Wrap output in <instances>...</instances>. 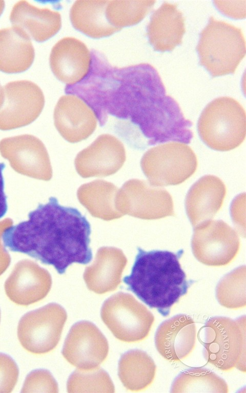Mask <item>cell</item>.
Segmentation results:
<instances>
[{
  "label": "cell",
  "instance_id": "35",
  "mask_svg": "<svg viewBox=\"0 0 246 393\" xmlns=\"http://www.w3.org/2000/svg\"><path fill=\"white\" fill-rule=\"evenodd\" d=\"M0 320H1V311H0Z\"/></svg>",
  "mask_w": 246,
  "mask_h": 393
},
{
  "label": "cell",
  "instance_id": "22",
  "mask_svg": "<svg viewBox=\"0 0 246 393\" xmlns=\"http://www.w3.org/2000/svg\"><path fill=\"white\" fill-rule=\"evenodd\" d=\"M35 57L30 37L16 27L0 29V71L6 73L23 72Z\"/></svg>",
  "mask_w": 246,
  "mask_h": 393
},
{
  "label": "cell",
  "instance_id": "10",
  "mask_svg": "<svg viewBox=\"0 0 246 393\" xmlns=\"http://www.w3.org/2000/svg\"><path fill=\"white\" fill-rule=\"evenodd\" d=\"M0 109V130H9L30 124L40 115L45 105L41 89L28 80L7 83Z\"/></svg>",
  "mask_w": 246,
  "mask_h": 393
},
{
  "label": "cell",
  "instance_id": "12",
  "mask_svg": "<svg viewBox=\"0 0 246 393\" xmlns=\"http://www.w3.org/2000/svg\"><path fill=\"white\" fill-rule=\"evenodd\" d=\"M108 351V341L98 328L91 322L81 321L71 327L61 353L71 365L88 369L98 367Z\"/></svg>",
  "mask_w": 246,
  "mask_h": 393
},
{
  "label": "cell",
  "instance_id": "14",
  "mask_svg": "<svg viewBox=\"0 0 246 393\" xmlns=\"http://www.w3.org/2000/svg\"><path fill=\"white\" fill-rule=\"evenodd\" d=\"M154 187L142 180H129L121 188V201L132 215L139 217L153 219L173 215L171 195L166 190Z\"/></svg>",
  "mask_w": 246,
  "mask_h": 393
},
{
  "label": "cell",
  "instance_id": "20",
  "mask_svg": "<svg viewBox=\"0 0 246 393\" xmlns=\"http://www.w3.org/2000/svg\"><path fill=\"white\" fill-rule=\"evenodd\" d=\"M184 19L177 5L165 2L151 16L147 35L154 50L172 51L182 42Z\"/></svg>",
  "mask_w": 246,
  "mask_h": 393
},
{
  "label": "cell",
  "instance_id": "13",
  "mask_svg": "<svg viewBox=\"0 0 246 393\" xmlns=\"http://www.w3.org/2000/svg\"><path fill=\"white\" fill-rule=\"evenodd\" d=\"M126 159L122 142L111 134H103L77 154L74 165L83 178L106 177L120 170Z\"/></svg>",
  "mask_w": 246,
  "mask_h": 393
},
{
  "label": "cell",
  "instance_id": "6",
  "mask_svg": "<svg viewBox=\"0 0 246 393\" xmlns=\"http://www.w3.org/2000/svg\"><path fill=\"white\" fill-rule=\"evenodd\" d=\"M197 164L193 150L186 143L175 141L149 149L140 161L141 170L153 187L183 182L195 172Z\"/></svg>",
  "mask_w": 246,
  "mask_h": 393
},
{
  "label": "cell",
  "instance_id": "16",
  "mask_svg": "<svg viewBox=\"0 0 246 393\" xmlns=\"http://www.w3.org/2000/svg\"><path fill=\"white\" fill-rule=\"evenodd\" d=\"M54 125L66 141L76 143L88 138L97 126V118L91 108L79 97L62 96L54 111Z\"/></svg>",
  "mask_w": 246,
  "mask_h": 393
},
{
  "label": "cell",
  "instance_id": "19",
  "mask_svg": "<svg viewBox=\"0 0 246 393\" xmlns=\"http://www.w3.org/2000/svg\"><path fill=\"white\" fill-rule=\"evenodd\" d=\"M10 20L16 27L38 42H45L60 29V13L49 8L37 7L26 1H20L12 8Z\"/></svg>",
  "mask_w": 246,
  "mask_h": 393
},
{
  "label": "cell",
  "instance_id": "32",
  "mask_svg": "<svg viewBox=\"0 0 246 393\" xmlns=\"http://www.w3.org/2000/svg\"><path fill=\"white\" fill-rule=\"evenodd\" d=\"M6 167L4 162H0V219L6 214L8 210L7 196L5 193V183L3 176V171Z\"/></svg>",
  "mask_w": 246,
  "mask_h": 393
},
{
  "label": "cell",
  "instance_id": "24",
  "mask_svg": "<svg viewBox=\"0 0 246 393\" xmlns=\"http://www.w3.org/2000/svg\"><path fill=\"white\" fill-rule=\"evenodd\" d=\"M156 366L152 358L139 349L130 350L122 355L118 362V375L128 390H144L153 382Z\"/></svg>",
  "mask_w": 246,
  "mask_h": 393
},
{
  "label": "cell",
  "instance_id": "28",
  "mask_svg": "<svg viewBox=\"0 0 246 393\" xmlns=\"http://www.w3.org/2000/svg\"><path fill=\"white\" fill-rule=\"evenodd\" d=\"M216 295L218 302L226 308L238 309L244 307L245 266L237 268L225 276L217 286Z\"/></svg>",
  "mask_w": 246,
  "mask_h": 393
},
{
  "label": "cell",
  "instance_id": "34",
  "mask_svg": "<svg viewBox=\"0 0 246 393\" xmlns=\"http://www.w3.org/2000/svg\"><path fill=\"white\" fill-rule=\"evenodd\" d=\"M5 8V2L4 1H0V16L2 14Z\"/></svg>",
  "mask_w": 246,
  "mask_h": 393
},
{
  "label": "cell",
  "instance_id": "11",
  "mask_svg": "<svg viewBox=\"0 0 246 393\" xmlns=\"http://www.w3.org/2000/svg\"><path fill=\"white\" fill-rule=\"evenodd\" d=\"M0 153L16 172L46 181L52 177L49 154L36 137L25 134L7 137L0 141Z\"/></svg>",
  "mask_w": 246,
  "mask_h": 393
},
{
  "label": "cell",
  "instance_id": "7",
  "mask_svg": "<svg viewBox=\"0 0 246 393\" xmlns=\"http://www.w3.org/2000/svg\"><path fill=\"white\" fill-rule=\"evenodd\" d=\"M101 318L113 335L128 343L143 340L154 321L153 314L132 295L119 293L104 303Z\"/></svg>",
  "mask_w": 246,
  "mask_h": 393
},
{
  "label": "cell",
  "instance_id": "5",
  "mask_svg": "<svg viewBox=\"0 0 246 393\" xmlns=\"http://www.w3.org/2000/svg\"><path fill=\"white\" fill-rule=\"evenodd\" d=\"M202 141L210 148L228 151L239 147L245 137V112L235 99L217 98L202 111L197 123Z\"/></svg>",
  "mask_w": 246,
  "mask_h": 393
},
{
  "label": "cell",
  "instance_id": "29",
  "mask_svg": "<svg viewBox=\"0 0 246 393\" xmlns=\"http://www.w3.org/2000/svg\"><path fill=\"white\" fill-rule=\"evenodd\" d=\"M22 392H58V384L47 370L37 369L27 375Z\"/></svg>",
  "mask_w": 246,
  "mask_h": 393
},
{
  "label": "cell",
  "instance_id": "25",
  "mask_svg": "<svg viewBox=\"0 0 246 393\" xmlns=\"http://www.w3.org/2000/svg\"><path fill=\"white\" fill-rule=\"evenodd\" d=\"M229 388L225 381L213 371L203 367H192L183 370L174 380L171 392L227 393Z\"/></svg>",
  "mask_w": 246,
  "mask_h": 393
},
{
  "label": "cell",
  "instance_id": "4",
  "mask_svg": "<svg viewBox=\"0 0 246 393\" xmlns=\"http://www.w3.org/2000/svg\"><path fill=\"white\" fill-rule=\"evenodd\" d=\"M200 64L212 77L235 72L245 54L241 29L211 16L196 47Z\"/></svg>",
  "mask_w": 246,
  "mask_h": 393
},
{
  "label": "cell",
  "instance_id": "23",
  "mask_svg": "<svg viewBox=\"0 0 246 393\" xmlns=\"http://www.w3.org/2000/svg\"><path fill=\"white\" fill-rule=\"evenodd\" d=\"M109 1H77L71 7L70 18L78 31L94 38L110 36L120 29L112 26L106 16Z\"/></svg>",
  "mask_w": 246,
  "mask_h": 393
},
{
  "label": "cell",
  "instance_id": "27",
  "mask_svg": "<svg viewBox=\"0 0 246 393\" xmlns=\"http://www.w3.org/2000/svg\"><path fill=\"white\" fill-rule=\"evenodd\" d=\"M68 392H114L115 388L108 374L99 367L77 368L69 377Z\"/></svg>",
  "mask_w": 246,
  "mask_h": 393
},
{
  "label": "cell",
  "instance_id": "31",
  "mask_svg": "<svg viewBox=\"0 0 246 393\" xmlns=\"http://www.w3.org/2000/svg\"><path fill=\"white\" fill-rule=\"evenodd\" d=\"M218 9L224 14L233 18H241L245 16V1L214 2Z\"/></svg>",
  "mask_w": 246,
  "mask_h": 393
},
{
  "label": "cell",
  "instance_id": "1",
  "mask_svg": "<svg viewBox=\"0 0 246 393\" xmlns=\"http://www.w3.org/2000/svg\"><path fill=\"white\" fill-rule=\"evenodd\" d=\"M28 218L3 232L5 247L52 265L59 274L73 263L87 264L92 260L91 225L77 209L63 206L51 197Z\"/></svg>",
  "mask_w": 246,
  "mask_h": 393
},
{
  "label": "cell",
  "instance_id": "26",
  "mask_svg": "<svg viewBox=\"0 0 246 393\" xmlns=\"http://www.w3.org/2000/svg\"><path fill=\"white\" fill-rule=\"evenodd\" d=\"M155 2V1H109L106 8V16L112 26L121 29L142 20Z\"/></svg>",
  "mask_w": 246,
  "mask_h": 393
},
{
  "label": "cell",
  "instance_id": "8",
  "mask_svg": "<svg viewBox=\"0 0 246 393\" xmlns=\"http://www.w3.org/2000/svg\"><path fill=\"white\" fill-rule=\"evenodd\" d=\"M65 309L55 303L25 314L19 321L17 337L22 346L34 354H44L57 345L67 320Z\"/></svg>",
  "mask_w": 246,
  "mask_h": 393
},
{
  "label": "cell",
  "instance_id": "2",
  "mask_svg": "<svg viewBox=\"0 0 246 393\" xmlns=\"http://www.w3.org/2000/svg\"><path fill=\"white\" fill-rule=\"evenodd\" d=\"M183 251H146L137 247L131 273L123 278L128 289L162 316L186 295L192 283L179 263Z\"/></svg>",
  "mask_w": 246,
  "mask_h": 393
},
{
  "label": "cell",
  "instance_id": "21",
  "mask_svg": "<svg viewBox=\"0 0 246 393\" xmlns=\"http://www.w3.org/2000/svg\"><path fill=\"white\" fill-rule=\"evenodd\" d=\"M51 286L50 275L44 270L16 267L5 284L9 298L17 305L27 306L46 296Z\"/></svg>",
  "mask_w": 246,
  "mask_h": 393
},
{
  "label": "cell",
  "instance_id": "17",
  "mask_svg": "<svg viewBox=\"0 0 246 393\" xmlns=\"http://www.w3.org/2000/svg\"><path fill=\"white\" fill-rule=\"evenodd\" d=\"M196 337L193 319L187 315L178 314L159 325L155 335V347L166 360L180 361L193 350Z\"/></svg>",
  "mask_w": 246,
  "mask_h": 393
},
{
  "label": "cell",
  "instance_id": "3",
  "mask_svg": "<svg viewBox=\"0 0 246 393\" xmlns=\"http://www.w3.org/2000/svg\"><path fill=\"white\" fill-rule=\"evenodd\" d=\"M198 338L208 362L222 371L245 372V316L233 320L216 316L199 329Z\"/></svg>",
  "mask_w": 246,
  "mask_h": 393
},
{
  "label": "cell",
  "instance_id": "15",
  "mask_svg": "<svg viewBox=\"0 0 246 393\" xmlns=\"http://www.w3.org/2000/svg\"><path fill=\"white\" fill-rule=\"evenodd\" d=\"M49 61L55 76L69 86L78 84L86 77L92 57L83 42L75 37H65L53 47Z\"/></svg>",
  "mask_w": 246,
  "mask_h": 393
},
{
  "label": "cell",
  "instance_id": "30",
  "mask_svg": "<svg viewBox=\"0 0 246 393\" xmlns=\"http://www.w3.org/2000/svg\"><path fill=\"white\" fill-rule=\"evenodd\" d=\"M18 375V368L12 358L0 353V393L11 392L16 384Z\"/></svg>",
  "mask_w": 246,
  "mask_h": 393
},
{
  "label": "cell",
  "instance_id": "18",
  "mask_svg": "<svg viewBox=\"0 0 246 393\" xmlns=\"http://www.w3.org/2000/svg\"><path fill=\"white\" fill-rule=\"evenodd\" d=\"M226 192L224 183L215 176L205 175L195 182L185 201L192 224L195 226L213 218L222 206Z\"/></svg>",
  "mask_w": 246,
  "mask_h": 393
},
{
  "label": "cell",
  "instance_id": "9",
  "mask_svg": "<svg viewBox=\"0 0 246 393\" xmlns=\"http://www.w3.org/2000/svg\"><path fill=\"white\" fill-rule=\"evenodd\" d=\"M191 245L199 261L219 266L233 260L238 252L240 241L236 232L223 220H209L195 226Z\"/></svg>",
  "mask_w": 246,
  "mask_h": 393
},
{
  "label": "cell",
  "instance_id": "33",
  "mask_svg": "<svg viewBox=\"0 0 246 393\" xmlns=\"http://www.w3.org/2000/svg\"><path fill=\"white\" fill-rule=\"evenodd\" d=\"M4 101V91L0 84V109L1 108Z\"/></svg>",
  "mask_w": 246,
  "mask_h": 393
}]
</instances>
